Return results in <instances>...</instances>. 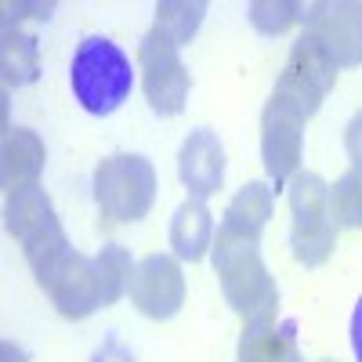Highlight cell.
Returning <instances> with one entry per match:
<instances>
[{
    "label": "cell",
    "mask_w": 362,
    "mask_h": 362,
    "mask_svg": "<svg viewBox=\"0 0 362 362\" xmlns=\"http://www.w3.org/2000/svg\"><path fill=\"white\" fill-rule=\"evenodd\" d=\"M51 4H4V29H11L18 18H51Z\"/></svg>",
    "instance_id": "cell-22"
},
{
    "label": "cell",
    "mask_w": 362,
    "mask_h": 362,
    "mask_svg": "<svg viewBox=\"0 0 362 362\" xmlns=\"http://www.w3.org/2000/svg\"><path fill=\"white\" fill-rule=\"evenodd\" d=\"M214 272L221 279L225 300L232 305L243 322H264L276 319L279 312V290L276 279L257 254V243H232V247H214Z\"/></svg>",
    "instance_id": "cell-2"
},
{
    "label": "cell",
    "mask_w": 362,
    "mask_h": 362,
    "mask_svg": "<svg viewBox=\"0 0 362 362\" xmlns=\"http://www.w3.org/2000/svg\"><path fill=\"white\" fill-rule=\"evenodd\" d=\"M95 203L109 221H141L156 203V170L138 153H116L95 167Z\"/></svg>",
    "instance_id": "cell-4"
},
{
    "label": "cell",
    "mask_w": 362,
    "mask_h": 362,
    "mask_svg": "<svg viewBox=\"0 0 362 362\" xmlns=\"http://www.w3.org/2000/svg\"><path fill=\"white\" fill-rule=\"evenodd\" d=\"M138 66H141V90L160 116H174L185 109L189 69L170 40H163L160 33H148L138 47Z\"/></svg>",
    "instance_id": "cell-6"
},
{
    "label": "cell",
    "mask_w": 362,
    "mask_h": 362,
    "mask_svg": "<svg viewBox=\"0 0 362 362\" xmlns=\"http://www.w3.org/2000/svg\"><path fill=\"white\" fill-rule=\"evenodd\" d=\"M95 264H98V283H102L105 305H116V300L131 290V276H134L131 254L124 247L109 243V247H102V254L95 257Z\"/></svg>",
    "instance_id": "cell-20"
},
{
    "label": "cell",
    "mask_w": 362,
    "mask_h": 362,
    "mask_svg": "<svg viewBox=\"0 0 362 362\" xmlns=\"http://www.w3.org/2000/svg\"><path fill=\"white\" fill-rule=\"evenodd\" d=\"M69 83L76 102L90 116H109L131 98V87H134L131 58L109 37H87L73 54Z\"/></svg>",
    "instance_id": "cell-1"
},
{
    "label": "cell",
    "mask_w": 362,
    "mask_h": 362,
    "mask_svg": "<svg viewBox=\"0 0 362 362\" xmlns=\"http://www.w3.org/2000/svg\"><path fill=\"white\" fill-rule=\"evenodd\" d=\"M351 351H355V358L362 362V297H358L355 315H351Z\"/></svg>",
    "instance_id": "cell-25"
},
{
    "label": "cell",
    "mask_w": 362,
    "mask_h": 362,
    "mask_svg": "<svg viewBox=\"0 0 362 362\" xmlns=\"http://www.w3.org/2000/svg\"><path fill=\"white\" fill-rule=\"evenodd\" d=\"M0 351H4V362H25V351H22L18 344H11V341L0 348Z\"/></svg>",
    "instance_id": "cell-26"
},
{
    "label": "cell",
    "mask_w": 362,
    "mask_h": 362,
    "mask_svg": "<svg viewBox=\"0 0 362 362\" xmlns=\"http://www.w3.org/2000/svg\"><path fill=\"white\" fill-rule=\"evenodd\" d=\"M293 362H305V358H300V355H297V358H293Z\"/></svg>",
    "instance_id": "cell-27"
},
{
    "label": "cell",
    "mask_w": 362,
    "mask_h": 362,
    "mask_svg": "<svg viewBox=\"0 0 362 362\" xmlns=\"http://www.w3.org/2000/svg\"><path fill=\"white\" fill-rule=\"evenodd\" d=\"M203 15H206L203 0H163V4H156V25H153V33H160L163 40H170L174 47H181V44H189L196 37Z\"/></svg>",
    "instance_id": "cell-17"
},
{
    "label": "cell",
    "mask_w": 362,
    "mask_h": 362,
    "mask_svg": "<svg viewBox=\"0 0 362 362\" xmlns=\"http://www.w3.org/2000/svg\"><path fill=\"white\" fill-rule=\"evenodd\" d=\"M290 247L305 268H319L337 243V225L329 218V185L312 174L297 170L290 177Z\"/></svg>",
    "instance_id": "cell-3"
},
{
    "label": "cell",
    "mask_w": 362,
    "mask_h": 362,
    "mask_svg": "<svg viewBox=\"0 0 362 362\" xmlns=\"http://www.w3.org/2000/svg\"><path fill=\"white\" fill-rule=\"evenodd\" d=\"M37 73H40L37 40L22 33V29H4V83L8 87L33 83Z\"/></svg>",
    "instance_id": "cell-18"
},
{
    "label": "cell",
    "mask_w": 362,
    "mask_h": 362,
    "mask_svg": "<svg viewBox=\"0 0 362 362\" xmlns=\"http://www.w3.org/2000/svg\"><path fill=\"white\" fill-rule=\"evenodd\" d=\"M95 362H134V358H131V351L119 344V341H105V344L98 348Z\"/></svg>",
    "instance_id": "cell-24"
},
{
    "label": "cell",
    "mask_w": 362,
    "mask_h": 362,
    "mask_svg": "<svg viewBox=\"0 0 362 362\" xmlns=\"http://www.w3.org/2000/svg\"><path fill=\"white\" fill-rule=\"evenodd\" d=\"M37 283L47 290V297H51V305L58 308V315H66V319H87L90 312H98L105 305L95 257H83L76 250H69L62 261L51 264L47 272H40Z\"/></svg>",
    "instance_id": "cell-7"
},
{
    "label": "cell",
    "mask_w": 362,
    "mask_h": 362,
    "mask_svg": "<svg viewBox=\"0 0 362 362\" xmlns=\"http://www.w3.org/2000/svg\"><path fill=\"white\" fill-rule=\"evenodd\" d=\"M177 177H181V185L189 189L192 199H206V196H214L221 189V181H225V145L218 141L214 131H192L185 138V145H181V153H177Z\"/></svg>",
    "instance_id": "cell-10"
},
{
    "label": "cell",
    "mask_w": 362,
    "mask_h": 362,
    "mask_svg": "<svg viewBox=\"0 0 362 362\" xmlns=\"http://www.w3.org/2000/svg\"><path fill=\"white\" fill-rule=\"evenodd\" d=\"M344 148H348L351 167H362V112L351 116V124H348V131H344Z\"/></svg>",
    "instance_id": "cell-23"
},
{
    "label": "cell",
    "mask_w": 362,
    "mask_h": 362,
    "mask_svg": "<svg viewBox=\"0 0 362 362\" xmlns=\"http://www.w3.org/2000/svg\"><path fill=\"white\" fill-rule=\"evenodd\" d=\"M329 218L341 228H362V167L344 170L329 185Z\"/></svg>",
    "instance_id": "cell-19"
},
{
    "label": "cell",
    "mask_w": 362,
    "mask_h": 362,
    "mask_svg": "<svg viewBox=\"0 0 362 362\" xmlns=\"http://www.w3.org/2000/svg\"><path fill=\"white\" fill-rule=\"evenodd\" d=\"M334 80H337V62L329 58V51L322 44H315L312 37H300L290 47V58H286V66H283L268 102L305 124V119H312L319 112Z\"/></svg>",
    "instance_id": "cell-5"
},
{
    "label": "cell",
    "mask_w": 362,
    "mask_h": 362,
    "mask_svg": "<svg viewBox=\"0 0 362 362\" xmlns=\"http://www.w3.org/2000/svg\"><path fill=\"white\" fill-rule=\"evenodd\" d=\"M308 15V4H293V0H257L250 4V22L261 33L276 37V33H286L293 22H305Z\"/></svg>",
    "instance_id": "cell-21"
},
{
    "label": "cell",
    "mask_w": 362,
    "mask_h": 362,
    "mask_svg": "<svg viewBox=\"0 0 362 362\" xmlns=\"http://www.w3.org/2000/svg\"><path fill=\"white\" fill-rule=\"evenodd\" d=\"M261 156L276 189L286 185L300 167V119L272 102L261 112Z\"/></svg>",
    "instance_id": "cell-11"
},
{
    "label": "cell",
    "mask_w": 362,
    "mask_h": 362,
    "mask_svg": "<svg viewBox=\"0 0 362 362\" xmlns=\"http://www.w3.org/2000/svg\"><path fill=\"white\" fill-rule=\"evenodd\" d=\"M272 218V189L264 185V181H250V185H243L225 218L218 225V235H214V247H232V243H261V232ZM210 247V250H214Z\"/></svg>",
    "instance_id": "cell-12"
},
{
    "label": "cell",
    "mask_w": 362,
    "mask_h": 362,
    "mask_svg": "<svg viewBox=\"0 0 362 362\" xmlns=\"http://www.w3.org/2000/svg\"><path fill=\"white\" fill-rule=\"evenodd\" d=\"M297 337H293V322H247L243 337H239V362H293Z\"/></svg>",
    "instance_id": "cell-15"
},
{
    "label": "cell",
    "mask_w": 362,
    "mask_h": 362,
    "mask_svg": "<svg viewBox=\"0 0 362 362\" xmlns=\"http://www.w3.org/2000/svg\"><path fill=\"white\" fill-rule=\"evenodd\" d=\"M305 37L322 44L329 58L341 66L362 62V4L358 0H319L308 4Z\"/></svg>",
    "instance_id": "cell-8"
},
{
    "label": "cell",
    "mask_w": 362,
    "mask_h": 362,
    "mask_svg": "<svg viewBox=\"0 0 362 362\" xmlns=\"http://www.w3.org/2000/svg\"><path fill=\"white\" fill-rule=\"evenodd\" d=\"M44 141L40 134L25 131V127H8L4 134V153H0V177H4V192H18L37 185V177L44 170Z\"/></svg>",
    "instance_id": "cell-13"
},
{
    "label": "cell",
    "mask_w": 362,
    "mask_h": 362,
    "mask_svg": "<svg viewBox=\"0 0 362 362\" xmlns=\"http://www.w3.org/2000/svg\"><path fill=\"white\" fill-rule=\"evenodd\" d=\"M170 247L181 261H199L214 247V214L203 199H185L170 221Z\"/></svg>",
    "instance_id": "cell-16"
},
{
    "label": "cell",
    "mask_w": 362,
    "mask_h": 362,
    "mask_svg": "<svg viewBox=\"0 0 362 362\" xmlns=\"http://www.w3.org/2000/svg\"><path fill=\"white\" fill-rule=\"evenodd\" d=\"M131 300L148 319H170L185 305V276L170 254H148L134 264Z\"/></svg>",
    "instance_id": "cell-9"
},
{
    "label": "cell",
    "mask_w": 362,
    "mask_h": 362,
    "mask_svg": "<svg viewBox=\"0 0 362 362\" xmlns=\"http://www.w3.org/2000/svg\"><path fill=\"white\" fill-rule=\"evenodd\" d=\"M58 225V214L47 199V192L40 185H29V189H18L8 196V206H4V228L8 235H15L18 243L25 247L29 239H37L40 232L54 228Z\"/></svg>",
    "instance_id": "cell-14"
}]
</instances>
